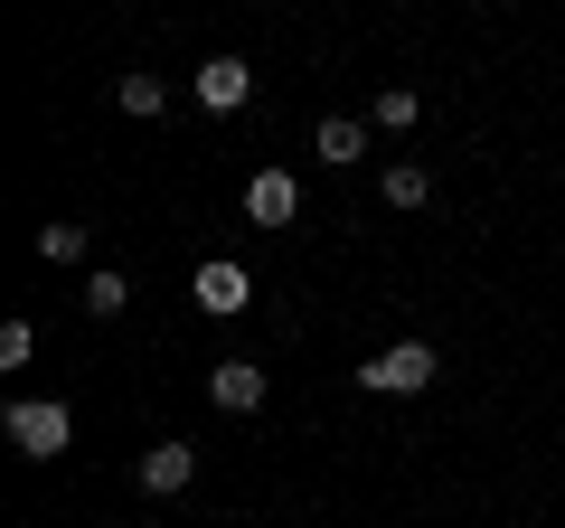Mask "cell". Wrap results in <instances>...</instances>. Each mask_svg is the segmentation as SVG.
I'll return each mask as SVG.
<instances>
[{
    "label": "cell",
    "mask_w": 565,
    "mask_h": 528,
    "mask_svg": "<svg viewBox=\"0 0 565 528\" xmlns=\"http://www.w3.org/2000/svg\"><path fill=\"white\" fill-rule=\"evenodd\" d=\"M0 434H10L29 463H47V453L76 444V406H66V397H20V406L0 415Z\"/></svg>",
    "instance_id": "1"
},
{
    "label": "cell",
    "mask_w": 565,
    "mask_h": 528,
    "mask_svg": "<svg viewBox=\"0 0 565 528\" xmlns=\"http://www.w3.org/2000/svg\"><path fill=\"white\" fill-rule=\"evenodd\" d=\"M434 378H444L434 340H396V349H377V359L359 368V387H367V397H424Z\"/></svg>",
    "instance_id": "2"
},
{
    "label": "cell",
    "mask_w": 565,
    "mask_h": 528,
    "mask_svg": "<svg viewBox=\"0 0 565 528\" xmlns=\"http://www.w3.org/2000/svg\"><path fill=\"white\" fill-rule=\"evenodd\" d=\"M189 293H199L207 321H236V311L255 303V284H245V264H236V255H207L199 274H189Z\"/></svg>",
    "instance_id": "3"
},
{
    "label": "cell",
    "mask_w": 565,
    "mask_h": 528,
    "mask_svg": "<svg viewBox=\"0 0 565 528\" xmlns=\"http://www.w3.org/2000/svg\"><path fill=\"white\" fill-rule=\"evenodd\" d=\"M245 218L282 236V226L302 218V180H292V170H255V180H245Z\"/></svg>",
    "instance_id": "4"
},
{
    "label": "cell",
    "mask_w": 565,
    "mask_h": 528,
    "mask_svg": "<svg viewBox=\"0 0 565 528\" xmlns=\"http://www.w3.org/2000/svg\"><path fill=\"white\" fill-rule=\"evenodd\" d=\"M132 482L151 490V500H170V490H189V482H199V444H151V453L132 463Z\"/></svg>",
    "instance_id": "5"
},
{
    "label": "cell",
    "mask_w": 565,
    "mask_h": 528,
    "mask_svg": "<svg viewBox=\"0 0 565 528\" xmlns=\"http://www.w3.org/2000/svg\"><path fill=\"white\" fill-rule=\"evenodd\" d=\"M189 95H199L207 114H236V104L255 95V66H245V57H207L199 76H189Z\"/></svg>",
    "instance_id": "6"
},
{
    "label": "cell",
    "mask_w": 565,
    "mask_h": 528,
    "mask_svg": "<svg viewBox=\"0 0 565 528\" xmlns=\"http://www.w3.org/2000/svg\"><path fill=\"white\" fill-rule=\"evenodd\" d=\"M207 397H217L226 415H255L264 406V368L255 359H217V368H207Z\"/></svg>",
    "instance_id": "7"
},
{
    "label": "cell",
    "mask_w": 565,
    "mask_h": 528,
    "mask_svg": "<svg viewBox=\"0 0 565 528\" xmlns=\"http://www.w3.org/2000/svg\"><path fill=\"white\" fill-rule=\"evenodd\" d=\"M311 151H321L330 170H349V161H359V151H367V133H359V123H349V114H330L321 133H311Z\"/></svg>",
    "instance_id": "8"
},
{
    "label": "cell",
    "mask_w": 565,
    "mask_h": 528,
    "mask_svg": "<svg viewBox=\"0 0 565 528\" xmlns=\"http://www.w3.org/2000/svg\"><path fill=\"white\" fill-rule=\"evenodd\" d=\"M114 104H122L132 123H151V114L170 104V85H161V76H114Z\"/></svg>",
    "instance_id": "9"
},
{
    "label": "cell",
    "mask_w": 565,
    "mask_h": 528,
    "mask_svg": "<svg viewBox=\"0 0 565 528\" xmlns=\"http://www.w3.org/2000/svg\"><path fill=\"white\" fill-rule=\"evenodd\" d=\"M85 245H95V236H85L76 218H57V226H39V264H85Z\"/></svg>",
    "instance_id": "10"
},
{
    "label": "cell",
    "mask_w": 565,
    "mask_h": 528,
    "mask_svg": "<svg viewBox=\"0 0 565 528\" xmlns=\"http://www.w3.org/2000/svg\"><path fill=\"white\" fill-rule=\"evenodd\" d=\"M122 303H132V284H122L114 264H95V274H85V311H95V321H114Z\"/></svg>",
    "instance_id": "11"
},
{
    "label": "cell",
    "mask_w": 565,
    "mask_h": 528,
    "mask_svg": "<svg viewBox=\"0 0 565 528\" xmlns=\"http://www.w3.org/2000/svg\"><path fill=\"white\" fill-rule=\"evenodd\" d=\"M424 199H434V170H424V161H396V170H386V208H424Z\"/></svg>",
    "instance_id": "12"
},
{
    "label": "cell",
    "mask_w": 565,
    "mask_h": 528,
    "mask_svg": "<svg viewBox=\"0 0 565 528\" xmlns=\"http://www.w3.org/2000/svg\"><path fill=\"white\" fill-rule=\"evenodd\" d=\"M415 114H424L415 85H386V95H377V133H415Z\"/></svg>",
    "instance_id": "13"
},
{
    "label": "cell",
    "mask_w": 565,
    "mask_h": 528,
    "mask_svg": "<svg viewBox=\"0 0 565 528\" xmlns=\"http://www.w3.org/2000/svg\"><path fill=\"white\" fill-rule=\"evenodd\" d=\"M29 349H39V330H29V321L0 330V368H29Z\"/></svg>",
    "instance_id": "14"
}]
</instances>
